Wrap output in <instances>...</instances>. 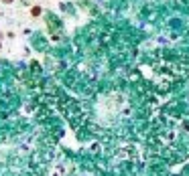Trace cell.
Returning <instances> with one entry per match:
<instances>
[{
  "mask_svg": "<svg viewBox=\"0 0 189 176\" xmlns=\"http://www.w3.org/2000/svg\"><path fill=\"white\" fill-rule=\"evenodd\" d=\"M41 14V6H33L31 8V16H39Z\"/></svg>",
  "mask_w": 189,
  "mask_h": 176,
  "instance_id": "1",
  "label": "cell"
},
{
  "mask_svg": "<svg viewBox=\"0 0 189 176\" xmlns=\"http://www.w3.org/2000/svg\"><path fill=\"white\" fill-rule=\"evenodd\" d=\"M2 2H4V4H10V2H12V0H2Z\"/></svg>",
  "mask_w": 189,
  "mask_h": 176,
  "instance_id": "2",
  "label": "cell"
}]
</instances>
